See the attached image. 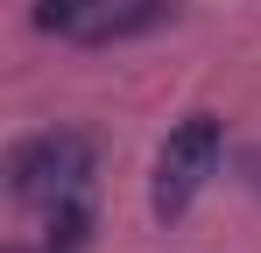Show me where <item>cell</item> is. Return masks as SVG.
Returning <instances> with one entry per match:
<instances>
[{
    "label": "cell",
    "instance_id": "cell-1",
    "mask_svg": "<svg viewBox=\"0 0 261 253\" xmlns=\"http://www.w3.org/2000/svg\"><path fill=\"white\" fill-rule=\"evenodd\" d=\"M7 176H14V197H29V204L78 197L85 176H92V134H78V126H43V134H29V141H14Z\"/></svg>",
    "mask_w": 261,
    "mask_h": 253
},
{
    "label": "cell",
    "instance_id": "cell-2",
    "mask_svg": "<svg viewBox=\"0 0 261 253\" xmlns=\"http://www.w3.org/2000/svg\"><path fill=\"white\" fill-rule=\"evenodd\" d=\"M219 120L212 113H191L184 126H170V141H163V155H155V183H148V211L170 225L191 211V197L205 190V176L219 169Z\"/></svg>",
    "mask_w": 261,
    "mask_h": 253
},
{
    "label": "cell",
    "instance_id": "cell-3",
    "mask_svg": "<svg viewBox=\"0 0 261 253\" xmlns=\"http://www.w3.org/2000/svg\"><path fill=\"white\" fill-rule=\"evenodd\" d=\"M176 14V0H120V7H106L99 21H92L85 42H120V36H141V28H163Z\"/></svg>",
    "mask_w": 261,
    "mask_h": 253
},
{
    "label": "cell",
    "instance_id": "cell-4",
    "mask_svg": "<svg viewBox=\"0 0 261 253\" xmlns=\"http://www.w3.org/2000/svg\"><path fill=\"white\" fill-rule=\"evenodd\" d=\"M113 0H36V28L43 36H92V21Z\"/></svg>",
    "mask_w": 261,
    "mask_h": 253
},
{
    "label": "cell",
    "instance_id": "cell-5",
    "mask_svg": "<svg viewBox=\"0 0 261 253\" xmlns=\"http://www.w3.org/2000/svg\"><path fill=\"white\" fill-rule=\"evenodd\" d=\"M92 239V204L85 197H57L49 204V239H43V253H78Z\"/></svg>",
    "mask_w": 261,
    "mask_h": 253
},
{
    "label": "cell",
    "instance_id": "cell-6",
    "mask_svg": "<svg viewBox=\"0 0 261 253\" xmlns=\"http://www.w3.org/2000/svg\"><path fill=\"white\" fill-rule=\"evenodd\" d=\"M7 253H29V246H7Z\"/></svg>",
    "mask_w": 261,
    "mask_h": 253
}]
</instances>
